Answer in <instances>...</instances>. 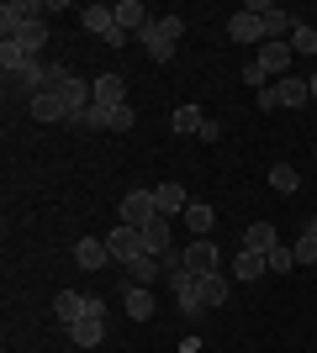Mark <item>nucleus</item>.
Segmentation results:
<instances>
[{
  "instance_id": "obj_24",
  "label": "nucleus",
  "mask_w": 317,
  "mask_h": 353,
  "mask_svg": "<svg viewBox=\"0 0 317 353\" xmlns=\"http://www.w3.org/2000/svg\"><path fill=\"white\" fill-rule=\"evenodd\" d=\"M270 269V259L265 253H249V248H238V259H233V280H259Z\"/></svg>"
},
{
  "instance_id": "obj_9",
  "label": "nucleus",
  "mask_w": 317,
  "mask_h": 353,
  "mask_svg": "<svg viewBox=\"0 0 317 353\" xmlns=\"http://www.w3.org/2000/svg\"><path fill=\"white\" fill-rule=\"evenodd\" d=\"M169 290H175V301H180V311L185 316H201V311H206V301H201V280L196 274H169Z\"/></svg>"
},
{
  "instance_id": "obj_8",
  "label": "nucleus",
  "mask_w": 317,
  "mask_h": 353,
  "mask_svg": "<svg viewBox=\"0 0 317 353\" xmlns=\"http://www.w3.org/2000/svg\"><path fill=\"white\" fill-rule=\"evenodd\" d=\"M27 111H32V121H48V127H69V105L59 101V90H43V95H32L27 101Z\"/></svg>"
},
{
  "instance_id": "obj_18",
  "label": "nucleus",
  "mask_w": 317,
  "mask_h": 353,
  "mask_svg": "<svg viewBox=\"0 0 317 353\" xmlns=\"http://www.w3.org/2000/svg\"><path fill=\"white\" fill-rule=\"evenodd\" d=\"M227 37H233V43H265V27H259L254 11H238L227 21Z\"/></svg>"
},
{
  "instance_id": "obj_14",
  "label": "nucleus",
  "mask_w": 317,
  "mask_h": 353,
  "mask_svg": "<svg viewBox=\"0 0 317 353\" xmlns=\"http://www.w3.org/2000/svg\"><path fill=\"white\" fill-rule=\"evenodd\" d=\"M75 264H79V269H90V274H95V269H106V264H111L106 237H79V243H75Z\"/></svg>"
},
{
  "instance_id": "obj_32",
  "label": "nucleus",
  "mask_w": 317,
  "mask_h": 353,
  "mask_svg": "<svg viewBox=\"0 0 317 353\" xmlns=\"http://www.w3.org/2000/svg\"><path fill=\"white\" fill-rule=\"evenodd\" d=\"M291 269H296V253H291L286 243H280V248L270 253V274H291Z\"/></svg>"
},
{
  "instance_id": "obj_27",
  "label": "nucleus",
  "mask_w": 317,
  "mask_h": 353,
  "mask_svg": "<svg viewBox=\"0 0 317 353\" xmlns=\"http://www.w3.org/2000/svg\"><path fill=\"white\" fill-rule=\"evenodd\" d=\"M127 269H133V285H148V290H153V280L164 274V259H153V253H143V259H137V264H127Z\"/></svg>"
},
{
  "instance_id": "obj_13",
  "label": "nucleus",
  "mask_w": 317,
  "mask_h": 353,
  "mask_svg": "<svg viewBox=\"0 0 317 353\" xmlns=\"http://www.w3.org/2000/svg\"><path fill=\"white\" fill-rule=\"evenodd\" d=\"M217 264H222V259H217V248H211L206 237H196V243H191V248H185V274H217Z\"/></svg>"
},
{
  "instance_id": "obj_4",
  "label": "nucleus",
  "mask_w": 317,
  "mask_h": 353,
  "mask_svg": "<svg viewBox=\"0 0 317 353\" xmlns=\"http://www.w3.org/2000/svg\"><path fill=\"white\" fill-rule=\"evenodd\" d=\"M69 338H75V348H101V343H106V311H101V295H90V311H85V316L69 327Z\"/></svg>"
},
{
  "instance_id": "obj_34",
  "label": "nucleus",
  "mask_w": 317,
  "mask_h": 353,
  "mask_svg": "<svg viewBox=\"0 0 317 353\" xmlns=\"http://www.w3.org/2000/svg\"><path fill=\"white\" fill-rule=\"evenodd\" d=\"M307 85H312V101H317V74H312V79H307Z\"/></svg>"
},
{
  "instance_id": "obj_23",
  "label": "nucleus",
  "mask_w": 317,
  "mask_h": 353,
  "mask_svg": "<svg viewBox=\"0 0 317 353\" xmlns=\"http://www.w3.org/2000/svg\"><path fill=\"white\" fill-rule=\"evenodd\" d=\"M153 311H159V306H153L148 285H127V316H133V322H148Z\"/></svg>"
},
{
  "instance_id": "obj_12",
  "label": "nucleus",
  "mask_w": 317,
  "mask_h": 353,
  "mask_svg": "<svg viewBox=\"0 0 317 353\" xmlns=\"http://www.w3.org/2000/svg\"><path fill=\"white\" fill-rule=\"evenodd\" d=\"M291 59H296V53H291V43H265L254 63L265 69V79H270V74H275V79H286V74H291Z\"/></svg>"
},
{
  "instance_id": "obj_28",
  "label": "nucleus",
  "mask_w": 317,
  "mask_h": 353,
  "mask_svg": "<svg viewBox=\"0 0 317 353\" xmlns=\"http://www.w3.org/2000/svg\"><path fill=\"white\" fill-rule=\"evenodd\" d=\"M201 301H206V311L227 306V280L222 274H201Z\"/></svg>"
},
{
  "instance_id": "obj_30",
  "label": "nucleus",
  "mask_w": 317,
  "mask_h": 353,
  "mask_svg": "<svg viewBox=\"0 0 317 353\" xmlns=\"http://www.w3.org/2000/svg\"><path fill=\"white\" fill-rule=\"evenodd\" d=\"M0 63H6V79H16V74H27V53H21V48L16 43H0Z\"/></svg>"
},
{
  "instance_id": "obj_7",
  "label": "nucleus",
  "mask_w": 317,
  "mask_h": 353,
  "mask_svg": "<svg viewBox=\"0 0 317 353\" xmlns=\"http://www.w3.org/2000/svg\"><path fill=\"white\" fill-rule=\"evenodd\" d=\"M122 221L127 227H148V221H159V201H153V190H133V195H122Z\"/></svg>"
},
{
  "instance_id": "obj_2",
  "label": "nucleus",
  "mask_w": 317,
  "mask_h": 353,
  "mask_svg": "<svg viewBox=\"0 0 317 353\" xmlns=\"http://www.w3.org/2000/svg\"><path fill=\"white\" fill-rule=\"evenodd\" d=\"M280 105H312V85L296 79V74H286V79L259 90V111H280Z\"/></svg>"
},
{
  "instance_id": "obj_29",
  "label": "nucleus",
  "mask_w": 317,
  "mask_h": 353,
  "mask_svg": "<svg viewBox=\"0 0 317 353\" xmlns=\"http://www.w3.org/2000/svg\"><path fill=\"white\" fill-rule=\"evenodd\" d=\"M211 221H217V216H211V206H201V201H191V206H185V227H191L196 237L211 232Z\"/></svg>"
},
{
  "instance_id": "obj_11",
  "label": "nucleus",
  "mask_w": 317,
  "mask_h": 353,
  "mask_svg": "<svg viewBox=\"0 0 317 353\" xmlns=\"http://www.w3.org/2000/svg\"><path fill=\"white\" fill-rule=\"evenodd\" d=\"M6 43H16L27 59H37V53H43V43H48V16H37V21H21V27H16Z\"/></svg>"
},
{
  "instance_id": "obj_22",
  "label": "nucleus",
  "mask_w": 317,
  "mask_h": 353,
  "mask_svg": "<svg viewBox=\"0 0 317 353\" xmlns=\"http://www.w3.org/2000/svg\"><path fill=\"white\" fill-rule=\"evenodd\" d=\"M153 201H159V216H175V211L185 216V206H191V201H185V185H153Z\"/></svg>"
},
{
  "instance_id": "obj_31",
  "label": "nucleus",
  "mask_w": 317,
  "mask_h": 353,
  "mask_svg": "<svg viewBox=\"0 0 317 353\" xmlns=\"http://www.w3.org/2000/svg\"><path fill=\"white\" fill-rule=\"evenodd\" d=\"M291 53H317V27H307V21H296V32L286 37Z\"/></svg>"
},
{
  "instance_id": "obj_6",
  "label": "nucleus",
  "mask_w": 317,
  "mask_h": 353,
  "mask_svg": "<svg viewBox=\"0 0 317 353\" xmlns=\"http://www.w3.org/2000/svg\"><path fill=\"white\" fill-rule=\"evenodd\" d=\"M106 248H111V259L127 269V264H137V259H143V232L122 221V227H111V232H106Z\"/></svg>"
},
{
  "instance_id": "obj_19",
  "label": "nucleus",
  "mask_w": 317,
  "mask_h": 353,
  "mask_svg": "<svg viewBox=\"0 0 317 353\" xmlns=\"http://www.w3.org/2000/svg\"><path fill=\"white\" fill-rule=\"evenodd\" d=\"M291 253H296V269H317V216L302 227V237L291 243Z\"/></svg>"
},
{
  "instance_id": "obj_5",
  "label": "nucleus",
  "mask_w": 317,
  "mask_h": 353,
  "mask_svg": "<svg viewBox=\"0 0 317 353\" xmlns=\"http://www.w3.org/2000/svg\"><path fill=\"white\" fill-rule=\"evenodd\" d=\"M243 11H254L259 16V27H265V43H286L291 32H296V16L286 11V6H243Z\"/></svg>"
},
{
  "instance_id": "obj_25",
  "label": "nucleus",
  "mask_w": 317,
  "mask_h": 353,
  "mask_svg": "<svg viewBox=\"0 0 317 353\" xmlns=\"http://www.w3.org/2000/svg\"><path fill=\"white\" fill-rule=\"evenodd\" d=\"M169 127H175V132H196L201 137V127H206V117H201V105H191V101H185V105H175V117H169Z\"/></svg>"
},
{
  "instance_id": "obj_10",
  "label": "nucleus",
  "mask_w": 317,
  "mask_h": 353,
  "mask_svg": "<svg viewBox=\"0 0 317 353\" xmlns=\"http://www.w3.org/2000/svg\"><path fill=\"white\" fill-rule=\"evenodd\" d=\"M37 16H48V6H37V0H6L0 6V32L11 37L21 21H37Z\"/></svg>"
},
{
  "instance_id": "obj_15",
  "label": "nucleus",
  "mask_w": 317,
  "mask_h": 353,
  "mask_svg": "<svg viewBox=\"0 0 317 353\" xmlns=\"http://www.w3.org/2000/svg\"><path fill=\"white\" fill-rule=\"evenodd\" d=\"M111 11H117V21H122V32H127V37H143V32H148V6H143V0H122V6H111Z\"/></svg>"
},
{
  "instance_id": "obj_20",
  "label": "nucleus",
  "mask_w": 317,
  "mask_h": 353,
  "mask_svg": "<svg viewBox=\"0 0 317 353\" xmlns=\"http://www.w3.org/2000/svg\"><path fill=\"white\" fill-rule=\"evenodd\" d=\"M95 105H127V79L122 74H101L95 79Z\"/></svg>"
},
{
  "instance_id": "obj_3",
  "label": "nucleus",
  "mask_w": 317,
  "mask_h": 353,
  "mask_svg": "<svg viewBox=\"0 0 317 353\" xmlns=\"http://www.w3.org/2000/svg\"><path fill=\"white\" fill-rule=\"evenodd\" d=\"M79 21H85V32H90V37H101L106 48H122V43H127V32H122V21H117V11H111V6H85V11H79Z\"/></svg>"
},
{
  "instance_id": "obj_17",
  "label": "nucleus",
  "mask_w": 317,
  "mask_h": 353,
  "mask_svg": "<svg viewBox=\"0 0 317 353\" xmlns=\"http://www.w3.org/2000/svg\"><path fill=\"white\" fill-rule=\"evenodd\" d=\"M243 248H249V253H265V259H270V253L280 248V237H275L270 221H254V227H243Z\"/></svg>"
},
{
  "instance_id": "obj_33",
  "label": "nucleus",
  "mask_w": 317,
  "mask_h": 353,
  "mask_svg": "<svg viewBox=\"0 0 317 353\" xmlns=\"http://www.w3.org/2000/svg\"><path fill=\"white\" fill-rule=\"evenodd\" d=\"M201 143H222V121H206V127H201Z\"/></svg>"
},
{
  "instance_id": "obj_16",
  "label": "nucleus",
  "mask_w": 317,
  "mask_h": 353,
  "mask_svg": "<svg viewBox=\"0 0 317 353\" xmlns=\"http://www.w3.org/2000/svg\"><path fill=\"white\" fill-rule=\"evenodd\" d=\"M85 311H90V295H79V290H59L53 295V316H59L64 327H75Z\"/></svg>"
},
{
  "instance_id": "obj_21",
  "label": "nucleus",
  "mask_w": 317,
  "mask_h": 353,
  "mask_svg": "<svg viewBox=\"0 0 317 353\" xmlns=\"http://www.w3.org/2000/svg\"><path fill=\"white\" fill-rule=\"evenodd\" d=\"M143 253H153V259L175 253V248H169V216H159V221H148V227H143Z\"/></svg>"
},
{
  "instance_id": "obj_26",
  "label": "nucleus",
  "mask_w": 317,
  "mask_h": 353,
  "mask_svg": "<svg viewBox=\"0 0 317 353\" xmlns=\"http://www.w3.org/2000/svg\"><path fill=\"white\" fill-rule=\"evenodd\" d=\"M270 190L275 195H296V190H302V174H296L291 163H275V169H270Z\"/></svg>"
},
{
  "instance_id": "obj_1",
  "label": "nucleus",
  "mask_w": 317,
  "mask_h": 353,
  "mask_svg": "<svg viewBox=\"0 0 317 353\" xmlns=\"http://www.w3.org/2000/svg\"><path fill=\"white\" fill-rule=\"evenodd\" d=\"M180 32H185L180 16H153L148 32H143L137 43H143V53H148L153 63H169V59H175V43H180Z\"/></svg>"
}]
</instances>
